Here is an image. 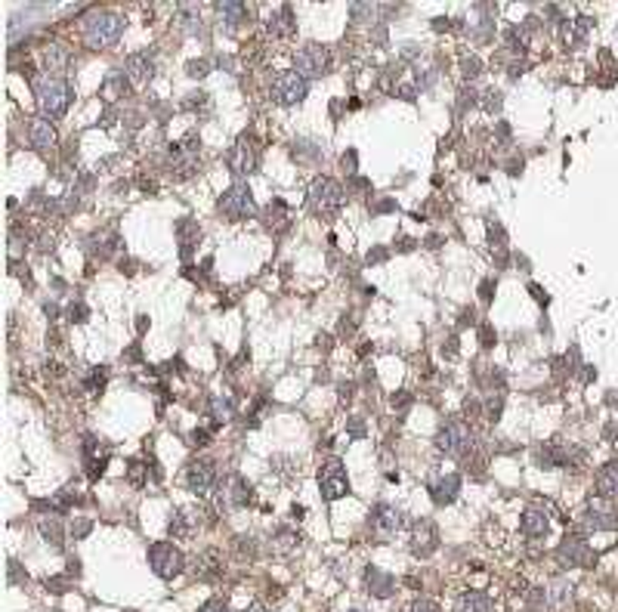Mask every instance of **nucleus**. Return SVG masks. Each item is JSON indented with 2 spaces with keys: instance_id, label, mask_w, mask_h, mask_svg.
<instances>
[{
  "instance_id": "nucleus-1",
  "label": "nucleus",
  "mask_w": 618,
  "mask_h": 612,
  "mask_svg": "<svg viewBox=\"0 0 618 612\" xmlns=\"http://www.w3.org/2000/svg\"><path fill=\"white\" fill-rule=\"evenodd\" d=\"M124 34V16L118 13H108V10H99V13H90L87 19H84V44L90 50H105L121 40Z\"/></svg>"
},
{
  "instance_id": "nucleus-2",
  "label": "nucleus",
  "mask_w": 618,
  "mask_h": 612,
  "mask_svg": "<svg viewBox=\"0 0 618 612\" xmlns=\"http://www.w3.org/2000/svg\"><path fill=\"white\" fill-rule=\"evenodd\" d=\"M343 201H346V192H343V186L337 183V180H331V176H316V180H312V186H309V208L316 210V214H321V217L337 214V210L343 208Z\"/></svg>"
},
{
  "instance_id": "nucleus-3",
  "label": "nucleus",
  "mask_w": 618,
  "mask_h": 612,
  "mask_svg": "<svg viewBox=\"0 0 618 612\" xmlns=\"http://www.w3.org/2000/svg\"><path fill=\"white\" fill-rule=\"evenodd\" d=\"M71 84L62 81V78H47L38 84V102L40 108H44V118H59L69 112L71 106Z\"/></svg>"
},
{
  "instance_id": "nucleus-4",
  "label": "nucleus",
  "mask_w": 618,
  "mask_h": 612,
  "mask_svg": "<svg viewBox=\"0 0 618 612\" xmlns=\"http://www.w3.org/2000/svg\"><path fill=\"white\" fill-rule=\"evenodd\" d=\"M217 210L223 214L226 220H232V223H239V220H248L253 210H257V204H253V195L244 183H235L229 186L223 195H219L217 201Z\"/></svg>"
},
{
  "instance_id": "nucleus-5",
  "label": "nucleus",
  "mask_w": 618,
  "mask_h": 612,
  "mask_svg": "<svg viewBox=\"0 0 618 612\" xmlns=\"http://www.w3.org/2000/svg\"><path fill=\"white\" fill-rule=\"evenodd\" d=\"M436 448L445 455H467L473 448V430L467 421H448L442 430L436 433Z\"/></svg>"
},
{
  "instance_id": "nucleus-6",
  "label": "nucleus",
  "mask_w": 618,
  "mask_h": 612,
  "mask_svg": "<svg viewBox=\"0 0 618 612\" xmlns=\"http://www.w3.org/2000/svg\"><path fill=\"white\" fill-rule=\"evenodd\" d=\"M328 68H331V53L321 44H303L294 56V72L303 78H321L328 74Z\"/></svg>"
},
{
  "instance_id": "nucleus-7",
  "label": "nucleus",
  "mask_w": 618,
  "mask_h": 612,
  "mask_svg": "<svg viewBox=\"0 0 618 612\" xmlns=\"http://www.w3.org/2000/svg\"><path fill=\"white\" fill-rule=\"evenodd\" d=\"M269 93H273V99L278 102V106H297V102L307 99L309 84L297 72H278L273 78V90Z\"/></svg>"
},
{
  "instance_id": "nucleus-8",
  "label": "nucleus",
  "mask_w": 618,
  "mask_h": 612,
  "mask_svg": "<svg viewBox=\"0 0 618 612\" xmlns=\"http://www.w3.org/2000/svg\"><path fill=\"white\" fill-rule=\"evenodd\" d=\"M319 489H321V498L325 501H337V498H343L346 492H350V476H346L341 458H328V461L321 464Z\"/></svg>"
},
{
  "instance_id": "nucleus-9",
  "label": "nucleus",
  "mask_w": 618,
  "mask_h": 612,
  "mask_svg": "<svg viewBox=\"0 0 618 612\" xmlns=\"http://www.w3.org/2000/svg\"><path fill=\"white\" fill-rule=\"evenodd\" d=\"M183 550L180 548H173L171 541H158V544H151L149 548V566H151V572H155L158 578H173V575H180L183 572Z\"/></svg>"
},
{
  "instance_id": "nucleus-10",
  "label": "nucleus",
  "mask_w": 618,
  "mask_h": 612,
  "mask_svg": "<svg viewBox=\"0 0 618 612\" xmlns=\"http://www.w3.org/2000/svg\"><path fill=\"white\" fill-rule=\"evenodd\" d=\"M217 482H219V470L214 461H207V458H198V461H192L185 467V486H189L192 495L207 498L210 492L217 489Z\"/></svg>"
},
{
  "instance_id": "nucleus-11",
  "label": "nucleus",
  "mask_w": 618,
  "mask_h": 612,
  "mask_svg": "<svg viewBox=\"0 0 618 612\" xmlns=\"http://www.w3.org/2000/svg\"><path fill=\"white\" fill-rule=\"evenodd\" d=\"M260 164V149L251 136H239V142L226 152V167L232 170L235 176H251Z\"/></svg>"
},
{
  "instance_id": "nucleus-12",
  "label": "nucleus",
  "mask_w": 618,
  "mask_h": 612,
  "mask_svg": "<svg viewBox=\"0 0 618 612\" xmlns=\"http://www.w3.org/2000/svg\"><path fill=\"white\" fill-rule=\"evenodd\" d=\"M198 161H201V142L195 136L171 149V167L176 170V176H192L198 170Z\"/></svg>"
},
{
  "instance_id": "nucleus-13",
  "label": "nucleus",
  "mask_w": 618,
  "mask_h": 612,
  "mask_svg": "<svg viewBox=\"0 0 618 612\" xmlns=\"http://www.w3.org/2000/svg\"><path fill=\"white\" fill-rule=\"evenodd\" d=\"M439 548V529L433 520H418L411 526V554L427 560L430 554H436Z\"/></svg>"
},
{
  "instance_id": "nucleus-14",
  "label": "nucleus",
  "mask_w": 618,
  "mask_h": 612,
  "mask_svg": "<svg viewBox=\"0 0 618 612\" xmlns=\"http://www.w3.org/2000/svg\"><path fill=\"white\" fill-rule=\"evenodd\" d=\"M556 560H560V566H581V569H590L597 563V554L588 548V541L581 538H566L560 548H556Z\"/></svg>"
},
{
  "instance_id": "nucleus-15",
  "label": "nucleus",
  "mask_w": 618,
  "mask_h": 612,
  "mask_svg": "<svg viewBox=\"0 0 618 612\" xmlns=\"http://www.w3.org/2000/svg\"><path fill=\"white\" fill-rule=\"evenodd\" d=\"M371 529L374 532H384V535H393L402 529V514L396 507L389 504H377L371 510Z\"/></svg>"
},
{
  "instance_id": "nucleus-16",
  "label": "nucleus",
  "mask_w": 618,
  "mask_h": 612,
  "mask_svg": "<svg viewBox=\"0 0 618 612\" xmlns=\"http://www.w3.org/2000/svg\"><path fill=\"white\" fill-rule=\"evenodd\" d=\"M581 526L588 532H612L615 526H618V516L612 514V510H600L597 504H590L581 514Z\"/></svg>"
},
{
  "instance_id": "nucleus-17",
  "label": "nucleus",
  "mask_w": 618,
  "mask_h": 612,
  "mask_svg": "<svg viewBox=\"0 0 618 612\" xmlns=\"http://www.w3.org/2000/svg\"><path fill=\"white\" fill-rule=\"evenodd\" d=\"M28 140H31V146L40 149V152L56 146V130H53V124H50V118H31L28 121Z\"/></svg>"
},
{
  "instance_id": "nucleus-18",
  "label": "nucleus",
  "mask_w": 618,
  "mask_h": 612,
  "mask_svg": "<svg viewBox=\"0 0 618 612\" xmlns=\"http://www.w3.org/2000/svg\"><path fill=\"white\" fill-rule=\"evenodd\" d=\"M151 74H155V62H151L149 53L127 56V78L133 84H146V81H151Z\"/></svg>"
},
{
  "instance_id": "nucleus-19",
  "label": "nucleus",
  "mask_w": 618,
  "mask_h": 612,
  "mask_svg": "<svg viewBox=\"0 0 618 612\" xmlns=\"http://www.w3.org/2000/svg\"><path fill=\"white\" fill-rule=\"evenodd\" d=\"M520 526H522V535H529V538H544V535L550 532L547 514H544V510H538V507H529L526 514H522Z\"/></svg>"
},
{
  "instance_id": "nucleus-20",
  "label": "nucleus",
  "mask_w": 618,
  "mask_h": 612,
  "mask_svg": "<svg viewBox=\"0 0 618 612\" xmlns=\"http://www.w3.org/2000/svg\"><path fill=\"white\" fill-rule=\"evenodd\" d=\"M594 486L600 492V498H618V461H609L600 467Z\"/></svg>"
},
{
  "instance_id": "nucleus-21",
  "label": "nucleus",
  "mask_w": 618,
  "mask_h": 612,
  "mask_svg": "<svg viewBox=\"0 0 618 612\" xmlns=\"http://www.w3.org/2000/svg\"><path fill=\"white\" fill-rule=\"evenodd\" d=\"M176 238H180V254H183V257H189L192 248L198 244V238H201V229L195 226L189 217H183L180 223H176Z\"/></svg>"
},
{
  "instance_id": "nucleus-22",
  "label": "nucleus",
  "mask_w": 618,
  "mask_h": 612,
  "mask_svg": "<svg viewBox=\"0 0 618 612\" xmlns=\"http://www.w3.org/2000/svg\"><path fill=\"white\" fill-rule=\"evenodd\" d=\"M365 584H368V591L374 594V597H389V594L396 591L393 575L380 572V569H368V572H365Z\"/></svg>"
},
{
  "instance_id": "nucleus-23",
  "label": "nucleus",
  "mask_w": 618,
  "mask_h": 612,
  "mask_svg": "<svg viewBox=\"0 0 618 612\" xmlns=\"http://www.w3.org/2000/svg\"><path fill=\"white\" fill-rule=\"evenodd\" d=\"M269 34H275V38H287V34H294V10L291 6H278V13L269 19Z\"/></svg>"
},
{
  "instance_id": "nucleus-24",
  "label": "nucleus",
  "mask_w": 618,
  "mask_h": 612,
  "mask_svg": "<svg viewBox=\"0 0 618 612\" xmlns=\"http://www.w3.org/2000/svg\"><path fill=\"white\" fill-rule=\"evenodd\" d=\"M458 489H461V480L454 473H448L433 486V501L436 504H452V501L458 498Z\"/></svg>"
},
{
  "instance_id": "nucleus-25",
  "label": "nucleus",
  "mask_w": 618,
  "mask_h": 612,
  "mask_svg": "<svg viewBox=\"0 0 618 612\" xmlns=\"http://www.w3.org/2000/svg\"><path fill=\"white\" fill-rule=\"evenodd\" d=\"M492 597L482 591H467L464 597L458 600V612H492Z\"/></svg>"
},
{
  "instance_id": "nucleus-26",
  "label": "nucleus",
  "mask_w": 618,
  "mask_h": 612,
  "mask_svg": "<svg viewBox=\"0 0 618 612\" xmlns=\"http://www.w3.org/2000/svg\"><path fill=\"white\" fill-rule=\"evenodd\" d=\"M248 501H251V486L241 480V476H232V480H229V489H226V504L244 507Z\"/></svg>"
},
{
  "instance_id": "nucleus-27",
  "label": "nucleus",
  "mask_w": 618,
  "mask_h": 612,
  "mask_svg": "<svg viewBox=\"0 0 618 612\" xmlns=\"http://www.w3.org/2000/svg\"><path fill=\"white\" fill-rule=\"evenodd\" d=\"M44 62L50 72H62L65 65H69V50H65L62 44H50L47 53H44Z\"/></svg>"
},
{
  "instance_id": "nucleus-28",
  "label": "nucleus",
  "mask_w": 618,
  "mask_h": 612,
  "mask_svg": "<svg viewBox=\"0 0 618 612\" xmlns=\"http://www.w3.org/2000/svg\"><path fill=\"white\" fill-rule=\"evenodd\" d=\"M40 535L47 538V544L62 548V526H59L56 516H44V520H40Z\"/></svg>"
},
{
  "instance_id": "nucleus-29",
  "label": "nucleus",
  "mask_w": 618,
  "mask_h": 612,
  "mask_svg": "<svg viewBox=\"0 0 618 612\" xmlns=\"http://www.w3.org/2000/svg\"><path fill=\"white\" fill-rule=\"evenodd\" d=\"M263 220H266V226H269V229H285V226H287L285 204H282V201H273V204H269V208H266Z\"/></svg>"
},
{
  "instance_id": "nucleus-30",
  "label": "nucleus",
  "mask_w": 618,
  "mask_h": 612,
  "mask_svg": "<svg viewBox=\"0 0 618 612\" xmlns=\"http://www.w3.org/2000/svg\"><path fill=\"white\" fill-rule=\"evenodd\" d=\"M217 10H219V16H226L229 19V28H235L239 22H244V16H248V6L244 4H217Z\"/></svg>"
},
{
  "instance_id": "nucleus-31",
  "label": "nucleus",
  "mask_w": 618,
  "mask_h": 612,
  "mask_svg": "<svg viewBox=\"0 0 618 612\" xmlns=\"http://www.w3.org/2000/svg\"><path fill=\"white\" fill-rule=\"evenodd\" d=\"M210 418H217V421H229L232 418V402L226 396H210Z\"/></svg>"
},
{
  "instance_id": "nucleus-32",
  "label": "nucleus",
  "mask_w": 618,
  "mask_h": 612,
  "mask_svg": "<svg viewBox=\"0 0 618 612\" xmlns=\"http://www.w3.org/2000/svg\"><path fill=\"white\" fill-rule=\"evenodd\" d=\"M124 90H127L124 74H112V78L105 81V87H103V96L105 99H118V96H124Z\"/></svg>"
},
{
  "instance_id": "nucleus-33",
  "label": "nucleus",
  "mask_w": 618,
  "mask_h": 612,
  "mask_svg": "<svg viewBox=\"0 0 618 612\" xmlns=\"http://www.w3.org/2000/svg\"><path fill=\"white\" fill-rule=\"evenodd\" d=\"M588 28H590V19H575L572 31H566V40H569V47H578L581 40H584V34H588Z\"/></svg>"
},
{
  "instance_id": "nucleus-34",
  "label": "nucleus",
  "mask_w": 618,
  "mask_h": 612,
  "mask_svg": "<svg viewBox=\"0 0 618 612\" xmlns=\"http://www.w3.org/2000/svg\"><path fill=\"white\" fill-rule=\"evenodd\" d=\"M192 526H195V516L192 514H180V516H173V520H171V532L173 535H189Z\"/></svg>"
},
{
  "instance_id": "nucleus-35",
  "label": "nucleus",
  "mask_w": 618,
  "mask_h": 612,
  "mask_svg": "<svg viewBox=\"0 0 618 612\" xmlns=\"http://www.w3.org/2000/svg\"><path fill=\"white\" fill-rule=\"evenodd\" d=\"M479 68H482L479 56H464V62H461V72H464V78H476V74H479Z\"/></svg>"
},
{
  "instance_id": "nucleus-36",
  "label": "nucleus",
  "mask_w": 618,
  "mask_h": 612,
  "mask_svg": "<svg viewBox=\"0 0 618 612\" xmlns=\"http://www.w3.org/2000/svg\"><path fill=\"white\" fill-rule=\"evenodd\" d=\"M185 72H189V78H205V74H207V62H205V59H195V62L185 65Z\"/></svg>"
},
{
  "instance_id": "nucleus-37",
  "label": "nucleus",
  "mask_w": 618,
  "mask_h": 612,
  "mask_svg": "<svg viewBox=\"0 0 618 612\" xmlns=\"http://www.w3.org/2000/svg\"><path fill=\"white\" fill-rule=\"evenodd\" d=\"M142 473H146V464H142V461H130V470H127V476H130L133 486H139V482H142Z\"/></svg>"
},
{
  "instance_id": "nucleus-38",
  "label": "nucleus",
  "mask_w": 618,
  "mask_h": 612,
  "mask_svg": "<svg viewBox=\"0 0 618 612\" xmlns=\"http://www.w3.org/2000/svg\"><path fill=\"white\" fill-rule=\"evenodd\" d=\"M405 612H439V606H436L433 600H414Z\"/></svg>"
},
{
  "instance_id": "nucleus-39",
  "label": "nucleus",
  "mask_w": 618,
  "mask_h": 612,
  "mask_svg": "<svg viewBox=\"0 0 618 612\" xmlns=\"http://www.w3.org/2000/svg\"><path fill=\"white\" fill-rule=\"evenodd\" d=\"M90 526H93L90 520H74V523H71V535H74V541L84 538V535L90 532Z\"/></svg>"
},
{
  "instance_id": "nucleus-40",
  "label": "nucleus",
  "mask_w": 618,
  "mask_h": 612,
  "mask_svg": "<svg viewBox=\"0 0 618 612\" xmlns=\"http://www.w3.org/2000/svg\"><path fill=\"white\" fill-rule=\"evenodd\" d=\"M198 612H229V606H226L223 600H207L205 606H201Z\"/></svg>"
},
{
  "instance_id": "nucleus-41",
  "label": "nucleus",
  "mask_w": 618,
  "mask_h": 612,
  "mask_svg": "<svg viewBox=\"0 0 618 612\" xmlns=\"http://www.w3.org/2000/svg\"><path fill=\"white\" fill-rule=\"evenodd\" d=\"M486 96H488V99H486V108H488V112H495V108H501V93H498V90H488Z\"/></svg>"
},
{
  "instance_id": "nucleus-42",
  "label": "nucleus",
  "mask_w": 618,
  "mask_h": 612,
  "mask_svg": "<svg viewBox=\"0 0 618 612\" xmlns=\"http://www.w3.org/2000/svg\"><path fill=\"white\" fill-rule=\"evenodd\" d=\"M10 582L13 584H25V582H28V575L19 572V563H10Z\"/></svg>"
},
{
  "instance_id": "nucleus-43",
  "label": "nucleus",
  "mask_w": 618,
  "mask_h": 612,
  "mask_svg": "<svg viewBox=\"0 0 618 612\" xmlns=\"http://www.w3.org/2000/svg\"><path fill=\"white\" fill-rule=\"evenodd\" d=\"M346 430H350V436H365V424H362L359 418H353V421H350V427H346Z\"/></svg>"
},
{
  "instance_id": "nucleus-44",
  "label": "nucleus",
  "mask_w": 618,
  "mask_h": 612,
  "mask_svg": "<svg viewBox=\"0 0 618 612\" xmlns=\"http://www.w3.org/2000/svg\"><path fill=\"white\" fill-rule=\"evenodd\" d=\"M207 439H210V433H207V430H195V433H192V446H198V448H201V446H207Z\"/></svg>"
},
{
  "instance_id": "nucleus-45",
  "label": "nucleus",
  "mask_w": 618,
  "mask_h": 612,
  "mask_svg": "<svg viewBox=\"0 0 618 612\" xmlns=\"http://www.w3.org/2000/svg\"><path fill=\"white\" fill-rule=\"evenodd\" d=\"M479 337H482V346H492L495 344V334H492V328H488V325H482Z\"/></svg>"
},
{
  "instance_id": "nucleus-46",
  "label": "nucleus",
  "mask_w": 618,
  "mask_h": 612,
  "mask_svg": "<svg viewBox=\"0 0 618 612\" xmlns=\"http://www.w3.org/2000/svg\"><path fill=\"white\" fill-rule=\"evenodd\" d=\"M411 405V396L402 393V396H393V408H408Z\"/></svg>"
},
{
  "instance_id": "nucleus-47",
  "label": "nucleus",
  "mask_w": 618,
  "mask_h": 612,
  "mask_svg": "<svg viewBox=\"0 0 618 612\" xmlns=\"http://www.w3.org/2000/svg\"><path fill=\"white\" fill-rule=\"evenodd\" d=\"M244 612H273V609H269L266 603H260V600H257V603H251V606L244 609Z\"/></svg>"
},
{
  "instance_id": "nucleus-48",
  "label": "nucleus",
  "mask_w": 618,
  "mask_h": 612,
  "mask_svg": "<svg viewBox=\"0 0 618 612\" xmlns=\"http://www.w3.org/2000/svg\"><path fill=\"white\" fill-rule=\"evenodd\" d=\"M479 291H482V300H486V303L492 300V282H482V288H479Z\"/></svg>"
},
{
  "instance_id": "nucleus-49",
  "label": "nucleus",
  "mask_w": 618,
  "mask_h": 612,
  "mask_svg": "<svg viewBox=\"0 0 618 612\" xmlns=\"http://www.w3.org/2000/svg\"><path fill=\"white\" fill-rule=\"evenodd\" d=\"M341 399H343V402H350V399H353V384H343V387H341Z\"/></svg>"
},
{
  "instance_id": "nucleus-50",
  "label": "nucleus",
  "mask_w": 618,
  "mask_h": 612,
  "mask_svg": "<svg viewBox=\"0 0 618 612\" xmlns=\"http://www.w3.org/2000/svg\"><path fill=\"white\" fill-rule=\"evenodd\" d=\"M461 325H473V310H464V312H461Z\"/></svg>"
}]
</instances>
